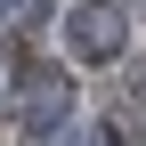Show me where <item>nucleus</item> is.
<instances>
[{"mask_svg":"<svg viewBox=\"0 0 146 146\" xmlns=\"http://www.w3.org/2000/svg\"><path fill=\"white\" fill-rule=\"evenodd\" d=\"M65 57L73 65H122V49H130V8L122 0H73L65 25H57Z\"/></svg>","mask_w":146,"mask_h":146,"instance_id":"nucleus-1","label":"nucleus"},{"mask_svg":"<svg viewBox=\"0 0 146 146\" xmlns=\"http://www.w3.org/2000/svg\"><path fill=\"white\" fill-rule=\"evenodd\" d=\"M65 114H73V81L57 65H33V73H16V98H8V122L25 138H49V130H65Z\"/></svg>","mask_w":146,"mask_h":146,"instance_id":"nucleus-2","label":"nucleus"},{"mask_svg":"<svg viewBox=\"0 0 146 146\" xmlns=\"http://www.w3.org/2000/svg\"><path fill=\"white\" fill-rule=\"evenodd\" d=\"M89 146H122V122H106V130H98V138H89Z\"/></svg>","mask_w":146,"mask_h":146,"instance_id":"nucleus-3","label":"nucleus"}]
</instances>
